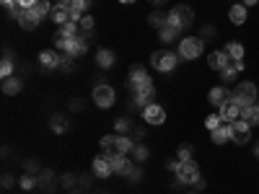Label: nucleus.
<instances>
[{"label": "nucleus", "mask_w": 259, "mask_h": 194, "mask_svg": "<svg viewBox=\"0 0 259 194\" xmlns=\"http://www.w3.org/2000/svg\"><path fill=\"white\" fill-rule=\"evenodd\" d=\"M135 145L138 143H135L130 135L114 132V135H104V138H101V153L104 155H130Z\"/></svg>", "instance_id": "f257e3e1"}, {"label": "nucleus", "mask_w": 259, "mask_h": 194, "mask_svg": "<svg viewBox=\"0 0 259 194\" xmlns=\"http://www.w3.org/2000/svg\"><path fill=\"white\" fill-rule=\"evenodd\" d=\"M257 96H259V91H257V86L249 83V81H239V83L233 86V91H231V98L236 101V104H241V106L257 104Z\"/></svg>", "instance_id": "f03ea898"}, {"label": "nucleus", "mask_w": 259, "mask_h": 194, "mask_svg": "<svg viewBox=\"0 0 259 194\" xmlns=\"http://www.w3.org/2000/svg\"><path fill=\"white\" fill-rule=\"evenodd\" d=\"M168 24L171 26H176L179 31H184V29H189L195 24V10L189 8V5H174L171 10H168Z\"/></svg>", "instance_id": "7ed1b4c3"}, {"label": "nucleus", "mask_w": 259, "mask_h": 194, "mask_svg": "<svg viewBox=\"0 0 259 194\" xmlns=\"http://www.w3.org/2000/svg\"><path fill=\"white\" fill-rule=\"evenodd\" d=\"M151 65L158 73H171L174 67L179 65V52H168V49H158L151 54Z\"/></svg>", "instance_id": "20e7f679"}, {"label": "nucleus", "mask_w": 259, "mask_h": 194, "mask_svg": "<svg viewBox=\"0 0 259 194\" xmlns=\"http://www.w3.org/2000/svg\"><path fill=\"white\" fill-rule=\"evenodd\" d=\"M202 49H205V42L200 37H184L179 42V57H182V60H197L202 54Z\"/></svg>", "instance_id": "39448f33"}, {"label": "nucleus", "mask_w": 259, "mask_h": 194, "mask_svg": "<svg viewBox=\"0 0 259 194\" xmlns=\"http://www.w3.org/2000/svg\"><path fill=\"white\" fill-rule=\"evenodd\" d=\"M91 98H94V104L99 109H109V106H114V101H117V94H114V88L106 86V83H96L94 91H91Z\"/></svg>", "instance_id": "423d86ee"}, {"label": "nucleus", "mask_w": 259, "mask_h": 194, "mask_svg": "<svg viewBox=\"0 0 259 194\" xmlns=\"http://www.w3.org/2000/svg\"><path fill=\"white\" fill-rule=\"evenodd\" d=\"M10 16H16V24L24 29V31H34L39 24H42V18L37 16V10L34 8H16V10H10Z\"/></svg>", "instance_id": "0eeeda50"}, {"label": "nucleus", "mask_w": 259, "mask_h": 194, "mask_svg": "<svg viewBox=\"0 0 259 194\" xmlns=\"http://www.w3.org/2000/svg\"><path fill=\"white\" fill-rule=\"evenodd\" d=\"M174 174H176V181H182L184 187H195L197 181L202 179V176H200V168H197L195 161H189V163H182V161H179V168L174 171Z\"/></svg>", "instance_id": "6e6552de"}, {"label": "nucleus", "mask_w": 259, "mask_h": 194, "mask_svg": "<svg viewBox=\"0 0 259 194\" xmlns=\"http://www.w3.org/2000/svg\"><path fill=\"white\" fill-rule=\"evenodd\" d=\"M153 81H151V75H148V70H145L143 65H132L130 67V75H127V88L132 91H140V88H145V86H151Z\"/></svg>", "instance_id": "1a4fd4ad"}, {"label": "nucleus", "mask_w": 259, "mask_h": 194, "mask_svg": "<svg viewBox=\"0 0 259 194\" xmlns=\"http://www.w3.org/2000/svg\"><path fill=\"white\" fill-rule=\"evenodd\" d=\"M151 104H155V86L153 83L132 94V109H148Z\"/></svg>", "instance_id": "9d476101"}, {"label": "nucleus", "mask_w": 259, "mask_h": 194, "mask_svg": "<svg viewBox=\"0 0 259 194\" xmlns=\"http://www.w3.org/2000/svg\"><path fill=\"white\" fill-rule=\"evenodd\" d=\"M244 67H246V62H244V60H231V57H228V65L220 70L223 86H231V83L236 86V83H239V73L244 70Z\"/></svg>", "instance_id": "9b49d317"}, {"label": "nucleus", "mask_w": 259, "mask_h": 194, "mask_svg": "<svg viewBox=\"0 0 259 194\" xmlns=\"http://www.w3.org/2000/svg\"><path fill=\"white\" fill-rule=\"evenodd\" d=\"M252 140V127L246 124L244 119H236L233 124H231V143H236V145H246Z\"/></svg>", "instance_id": "f8f14e48"}, {"label": "nucleus", "mask_w": 259, "mask_h": 194, "mask_svg": "<svg viewBox=\"0 0 259 194\" xmlns=\"http://www.w3.org/2000/svg\"><path fill=\"white\" fill-rule=\"evenodd\" d=\"M60 62H62V54L57 49H44V52H39V65L44 67V73L60 70Z\"/></svg>", "instance_id": "ddd939ff"}, {"label": "nucleus", "mask_w": 259, "mask_h": 194, "mask_svg": "<svg viewBox=\"0 0 259 194\" xmlns=\"http://www.w3.org/2000/svg\"><path fill=\"white\" fill-rule=\"evenodd\" d=\"M218 114H220V119L226 122V124H233L236 119H241V114H244V106H241V104H236V101L231 98L228 104H223V106L218 109Z\"/></svg>", "instance_id": "4468645a"}, {"label": "nucleus", "mask_w": 259, "mask_h": 194, "mask_svg": "<svg viewBox=\"0 0 259 194\" xmlns=\"http://www.w3.org/2000/svg\"><path fill=\"white\" fill-rule=\"evenodd\" d=\"M91 171H94V176L96 179H109L114 171H111V163H109V155H96L94 158V163H91Z\"/></svg>", "instance_id": "2eb2a0df"}, {"label": "nucleus", "mask_w": 259, "mask_h": 194, "mask_svg": "<svg viewBox=\"0 0 259 194\" xmlns=\"http://www.w3.org/2000/svg\"><path fill=\"white\" fill-rule=\"evenodd\" d=\"M143 119L148 124H163L166 122V109L161 104H151L148 109H143Z\"/></svg>", "instance_id": "dca6fc26"}, {"label": "nucleus", "mask_w": 259, "mask_h": 194, "mask_svg": "<svg viewBox=\"0 0 259 194\" xmlns=\"http://www.w3.org/2000/svg\"><path fill=\"white\" fill-rule=\"evenodd\" d=\"M50 21H54V24H57V29H60V26H65V24H70V21H75V18H73V13H70V8H65V5H52Z\"/></svg>", "instance_id": "f3484780"}, {"label": "nucleus", "mask_w": 259, "mask_h": 194, "mask_svg": "<svg viewBox=\"0 0 259 194\" xmlns=\"http://www.w3.org/2000/svg\"><path fill=\"white\" fill-rule=\"evenodd\" d=\"M207 98H210V104L215 106V109H220L223 104H228V101H231V91H228L226 86H215V88L207 94Z\"/></svg>", "instance_id": "a211bd4d"}, {"label": "nucleus", "mask_w": 259, "mask_h": 194, "mask_svg": "<svg viewBox=\"0 0 259 194\" xmlns=\"http://www.w3.org/2000/svg\"><path fill=\"white\" fill-rule=\"evenodd\" d=\"M228 18H231L233 26H244L246 18H249V10H246L244 3H236V5H231V10H228Z\"/></svg>", "instance_id": "6ab92c4d"}, {"label": "nucleus", "mask_w": 259, "mask_h": 194, "mask_svg": "<svg viewBox=\"0 0 259 194\" xmlns=\"http://www.w3.org/2000/svg\"><path fill=\"white\" fill-rule=\"evenodd\" d=\"M210 140L215 143V145H226V143H231V124L223 122L220 127L210 130Z\"/></svg>", "instance_id": "aec40b11"}, {"label": "nucleus", "mask_w": 259, "mask_h": 194, "mask_svg": "<svg viewBox=\"0 0 259 194\" xmlns=\"http://www.w3.org/2000/svg\"><path fill=\"white\" fill-rule=\"evenodd\" d=\"M37 181H39V189H44L47 194H52L54 189H57V179H54V174H52L50 168H47V171H39Z\"/></svg>", "instance_id": "412c9836"}, {"label": "nucleus", "mask_w": 259, "mask_h": 194, "mask_svg": "<svg viewBox=\"0 0 259 194\" xmlns=\"http://www.w3.org/2000/svg\"><path fill=\"white\" fill-rule=\"evenodd\" d=\"M207 65H210V70H223V67H226L228 65V54H226V49H215V52H210L207 54Z\"/></svg>", "instance_id": "4be33fe9"}, {"label": "nucleus", "mask_w": 259, "mask_h": 194, "mask_svg": "<svg viewBox=\"0 0 259 194\" xmlns=\"http://www.w3.org/2000/svg\"><path fill=\"white\" fill-rule=\"evenodd\" d=\"M21 88H24V81L18 75H10V78H3V94L5 96H18Z\"/></svg>", "instance_id": "5701e85b"}, {"label": "nucleus", "mask_w": 259, "mask_h": 194, "mask_svg": "<svg viewBox=\"0 0 259 194\" xmlns=\"http://www.w3.org/2000/svg\"><path fill=\"white\" fill-rule=\"evenodd\" d=\"M50 130L54 135H65L67 130H70V122H67L65 114H52V117H50Z\"/></svg>", "instance_id": "b1692460"}, {"label": "nucleus", "mask_w": 259, "mask_h": 194, "mask_svg": "<svg viewBox=\"0 0 259 194\" xmlns=\"http://www.w3.org/2000/svg\"><path fill=\"white\" fill-rule=\"evenodd\" d=\"M109 163H111V171H114V174H119V176H125L127 168L132 166V161H130L127 155H109Z\"/></svg>", "instance_id": "393cba45"}, {"label": "nucleus", "mask_w": 259, "mask_h": 194, "mask_svg": "<svg viewBox=\"0 0 259 194\" xmlns=\"http://www.w3.org/2000/svg\"><path fill=\"white\" fill-rule=\"evenodd\" d=\"M117 62V54L111 52V49H106V47H101L99 52H96V65L99 67H104V70H109L111 65Z\"/></svg>", "instance_id": "a878e982"}, {"label": "nucleus", "mask_w": 259, "mask_h": 194, "mask_svg": "<svg viewBox=\"0 0 259 194\" xmlns=\"http://www.w3.org/2000/svg\"><path fill=\"white\" fill-rule=\"evenodd\" d=\"M241 119L249 124V127H259V104H252V106H244V114Z\"/></svg>", "instance_id": "bb28decb"}, {"label": "nucleus", "mask_w": 259, "mask_h": 194, "mask_svg": "<svg viewBox=\"0 0 259 194\" xmlns=\"http://www.w3.org/2000/svg\"><path fill=\"white\" fill-rule=\"evenodd\" d=\"M94 5V0H73L70 3V13H73V18L78 21L81 16H86V10Z\"/></svg>", "instance_id": "cd10ccee"}, {"label": "nucleus", "mask_w": 259, "mask_h": 194, "mask_svg": "<svg viewBox=\"0 0 259 194\" xmlns=\"http://www.w3.org/2000/svg\"><path fill=\"white\" fill-rule=\"evenodd\" d=\"M148 24H151L155 31H161V29L168 24V13H163V10H153V13L148 16Z\"/></svg>", "instance_id": "c85d7f7f"}, {"label": "nucleus", "mask_w": 259, "mask_h": 194, "mask_svg": "<svg viewBox=\"0 0 259 194\" xmlns=\"http://www.w3.org/2000/svg\"><path fill=\"white\" fill-rule=\"evenodd\" d=\"M176 158H179V161H182V163H189V161H195V147L189 145V143H182V145L176 147Z\"/></svg>", "instance_id": "c756f323"}, {"label": "nucleus", "mask_w": 259, "mask_h": 194, "mask_svg": "<svg viewBox=\"0 0 259 194\" xmlns=\"http://www.w3.org/2000/svg\"><path fill=\"white\" fill-rule=\"evenodd\" d=\"M179 34H182V31H179L176 26H171V24H166V26H163V29L158 31V39H161L163 44H171V42H174V39L179 37Z\"/></svg>", "instance_id": "7c9ffc66"}, {"label": "nucleus", "mask_w": 259, "mask_h": 194, "mask_svg": "<svg viewBox=\"0 0 259 194\" xmlns=\"http://www.w3.org/2000/svg\"><path fill=\"white\" fill-rule=\"evenodd\" d=\"M148 158H151V150H148V147H145L143 143H138V145L132 147V161H135V163L143 166L145 161H148Z\"/></svg>", "instance_id": "2f4dec72"}, {"label": "nucleus", "mask_w": 259, "mask_h": 194, "mask_svg": "<svg viewBox=\"0 0 259 194\" xmlns=\"http://www.w3.org/2000/svg\"><path fill=\"white\" fill-rule=\"evenodd\" d=\"M226 54L231 57V60H244L246 49H244V44H239V42H228L226 44Z\"/></svg>", "instance_id": "473e14b6"}, {"label": "nucleus", "mask_w": 259, "mask_h": 194, "mask_svg": "<svg viewBox=\"0 0 259 194\" xmlns=\"http://www.w3.org/2000/svg\"><path fill=\"white\" fill-rule=\"evenodd\" d=\"M125 179L130 181V184H140V181H143V166L132 161V166L127 168V174H125Z\"/></svg>", "instance_id": "72a5a7b5"}, {"label": "nucleus", "mask_w": 259, "mask_h": 194, "mask_svg": "<svg viewBox=\"0 0 259 194\" xmlns=\"http://www.w3.org/2000/svg\"><path fill=\"white\" fill-rule=\"evenodd\" d=\"M135 127H132V119L130 117H117L114 119V132H119V135H130Z\"/></svg>", "instance_id": "f704fd0d"}, {"label": "nucleus", "mask_w": 259, "mask_h": 194, "mask_svg": "<svg viewBox=\"0 0 259 194\" xmlns=\"http://www.w3.org/2000/svg\"><path fill=\"white\" fill-rule=\"evenodd\" d=\"M78 29H81V34H86V37H91V34H94V18L91 16H81V18H78Z\"/></svg>", "instance_id": "c9c22d12"}, {"label": "nucleus", "mask_w": 259, "mask_h": 194, "mask_svg": "<svg viewBox=\"0 0 259 194\" xmlns=\"http://www.w3.org/2000/svg\"><path fill=\"white\" fill-rule=\"evenodd\" d=\"M18 187L24 189V192H31L34 187H39V181H37V176H34V174H24V176L18 179Z\"/></svg>", "instance_id": "e433bc0d"}, {"label": "nucleus", "mask_w": 259, "mask_h": 194, "mask_svg": "<svg viewBox=\"0 0 259 194\" xmlns=\"http://www.w3.org/2000/svg\"><path fill=\"white\" fill-rule=\"evenodd\" d=\"M34 10H37V16L44 21V18H50V10H52V3L50 0H39L37 5H34Z\"/></svg>", "instance_id": "4c0bfd02"}, {"label": "nucleus", "mask_w": 259, "mask_h": 194, "mask_svg": "<svg viewBox=\"0 0 259 194\" xmlns=\"http://www.w3.org/2000/svg\"><path fill=\"white\" fill-rule=\"evenodd\" d=\"M0 75H3V78L16 75V73H13V57H5V54H3V62H0Z\"/></svg>", "instance_id": "58836bf2"}, {"label": "nucleus", "mask_w": 259, "mask_h": 194, "mask_svg": "<svg viewBox=\"0 0 259 194\" xmlns=\"http://www.w3.org/2000/svg\"><path fill=\"white\" fill-rule=\"evenodd\" d=\"M60 187H62V189H75V187H78V176L67 171V174L60 176Z\"/></svg>", "instance_id": "ea45409f"}, {"label": "nucleus", "mask_w": 259, "mask_h": 194, "mask_svg": "<svg viewBox=\"0 0 259 194\" xmlns=\"http://www.w3.org/2000/svg\"><path fill=\"white\" fill-rule=\"evenodd\" d=\"M200 37H202V42H212L218 37V29L212 24H205V26H202V31H200Z\"/></svg>", "instance_id": "a19ab883"}, {"label": "nucleus", "mask_w": 259, "mask_h": 194, "mask_svg": "<svg viewBox=\"0 0 259 194\" xmlns=\"http://www.w3.org/2000/svg\"><path fill=\"white\" fill-rule=\"evenodd\" d=\"M75 57H70V54H62V62H60V70L62 73H73L75 70Z\"/></svg>", "instance_id": "79ce46f5"}, {"label": "nucleus", "mask_w": 259, "mask_h": 194, "mask_svg": "<svg viewBox=\"0 0 259 194\" xmlns=\"http://www.w3.org/2000/svg\"><path fill=\"white\" fill-rule=\"evenodd\" d=\"M24 174L39 176V161H34V158H26V161H24Z\"/></svg>", "instance_id": "37998d69"}, {"label": "nucleus", "mask_w": 259, "mask_h": 194, "mask_svg": "<svg viewBox=\"0 0 259 194\" xmlns=\"http://www.w3.org/2000/svg\"><path fill=\"white\" fill-rule=\"evenodd\" d=\"M91 184H94V171H91V174L78 176V187H81V189H91Z\"/></svg>", "instance_id": "c03bdc74"}, {"label": "nucleus", "mask_w": 259, "mask_h": 194, "mask_svg": "<svg viewBox=\"0 0 259 194\" xmlns=\"http://www.w3.org/2000/svg\"><path fill=\"white\" fill-rule=\"evenodd\" d=\"M220 124H223L220 114H210V117H205V127L207 130H215V127H220Z\"/></svg>", "instance_id": "a18cd8bd"}, {"label": "nucleus", "mask_w": 259, "mask_h": 194, "mask_svg": "<svg viewBox=\"0 0 259 194\" xmlns=\"http://www.w3.org/2000/svg\"><path fill=\"white\" fill-rule=\"evenodd\" d=\"M130 138H132L135 143H143V138H145V130H143V127H135V130L130 132Z\"/></svg>", "instance_id": "49530a36"}, {"label": "nucleus", "mask_w": 259, "mask_h": 194, "mask_svg": "<svg viewBox=\"0 0 259 194\" xmlns=\"http://www.w3.org/2000/svg\"><path fill=\"white\" fill-rule=\"evenodd\" d=\"M83 109V101L81 98H70V111H81Z\"/></svg>", "instance_id": "de8ad7c7"}, {"label": "nucleus", "mask_w": 259, "mask_h": 194, "mask_svg": "<svg viewBox=\"0 0 259 194\" xmlns=\"http://www.w3.org/2000/svg\"><path fill=\"white\" fill-rule=\"evenodd\" d=\"M166 168H168V171H176V168H179V158H168V161H166Z\"/></svg>", "instance_id": "09e8293b"}, {"label": "nucleus", "mask_w": 259, "mask_h": 194, "mask_svg": "<svg viewBox=\"0 0 259 194\" xmlns=\"http://www.w3.org/2000/svg\"><path fill=\"white\" fill-rule=\"evenodd\" d=\"M13 187V176L10 174H3V189H10Z\"/></svg>", "instance_id": "8fccbe9b"}, {"label": "nucleus", "mask_w": 259, "mask_h": 194, "mask_svg": "<svg viewBox=\"0 0 259 194\" xmlns=\"http://www.w3.org/2000/svg\"><path fill=\"white\" fill-rule=\"evenodd\" d=\"M37 3H39V0H18V5H21V8H34Z\"/></svg>", "instance_id": "3c124183"}, {"label": "nucleus", "mask_w": 259, "mask_h": 194, "mask_svg": "<svg viewBox=\"0 0 259 194\" xmlns=\"http://www.w3.org/2000/svg\"><path fill=\"white\" fill-rule=\"evenodd\" d=\"M148 3H151L153 8H163V5L168 3V0H148Z\"/></svg>", "instance_id": "603ef678"}, {"label": "nucleus", "mask_w": 259, "mask_h": 194, "mask_svg": "<svg viewBox=\"0 0 259 194\" xmlns=\"http://www.w3.org/2000/svg\"><path fill=\"white\" fill-rule=\"evenodd\" d=\"M195 189H197V192H202V189H205V179H200L197 184H195Z\"/></svg>", "instance_id": "864d4df0"}, {"label": "nucleus", "mask_w": 259, "mask_h": 194, "mask_svg": "<svg viewBox=\"0 0 259 194\" xmlns=\"http://www.w3.org/2000/svg\"><path fill=\"white\" fill-rule=\"evenodd\" d=\"M70 3H73V0H57L54 5H65V8H70Z\"/></svg>", "instance_id": "5fc2aeb1"}, {"label": "nucleus", "mask_w": 259, "mask_h": 194, "mask_svg": "<svg viewBox=\"0 0 259 194\" xmlns=\"http://www.w3.org/2000/svg\"><path fill=\"white\" fill-rule=\"evenodd\" d=\"M259 0H244V5H257Z\"/></svg>", "instance_id": "6e6d98bb"}, {"label": "nucleus", "mask_w": 259, "mask_h": 194, "mask_svg": "<svg viewBox=\"0 0 259 194\" xmlns=\"http://www.w3.org/2000/svg\"><path fill=\"white\" fill-rule=\"evenodd\" d=\"M254 158H257V161H259V143L254 145Z\"/></svg>", "instance_id": "4d7b16f0"}, {"label": "nucleus", "mask_w": 259, "mask_h": 194, "mask_svg": "<svg viewBox=\"0 0 259 194\" xmlns=\"http://www.w3.org/2000/svg\"><path fill=\"white\" fill-rule=\"evenodd\" d=\"M70 194H86L83 189H70Z\"/></svg>", "instance_id": "13d9d810"}, {"label": "nucleus", "mask_w": 259, "mask_h": 194, "mask_svg": "<svg viewBox=\"0 0 259 194\" xmlns=\"http://www.w3.org/2000/svg\"><path fill=\"white\" fill-rule=\"evenodd\" d=\"M119 3H125V5H130V3H135V0H119Z\"/></svg>", "instance_id": "bf43d9fd"}, {"label": "nucleus", "mask_w": 259, "mask_h": 194, "mask_svg": "<svg viewBox=\"0 0 259 194\" xmlns=\"http://www.w3.org/2000/svg\"><path fill=\"white\" fill-rule=\"evenodd\" d=\"M189 194H202V192H197V189H192V192H189Z\"/></svg>", "instance_id": "052dcab7"}, {"label": "nucleus", "mask_w": 259, "mask_h": 194, "mask_svg": "<svg viewBox=\"0 0 259 194\" xmlns=\"http://www.w3.org/2000/svg\"><path fill=\"white\" fill-rule=\"evenodd\" d=\"M96 194H109V192H96Z\"/></svg>", "instance_id": "680f3d73"}]
</instances>
